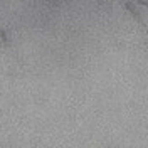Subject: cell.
<instances>
[{
  "label": "cell",
  "instance_id": "1",
  "mask_svg": "<svg viewBox=\"0 0 148 148\" xmlns=\"http://www.w3.org/2000/svg\"><path fill=\"white\" fill-rule=\"evenodd\" d=\"M125 7H126V9L130 10V14H133V17L136 18L138 22H141V18H140V14L136 12V10H135V5H133V3H130V2H126V3H125Z\"/></svg>",
  "mask_w": 148,
  "mask_h": 148
},
{
  "label": "cell",
  "instance_id": "2",
  "mask_svg": "<svg viewBox=\"0 0 148 148\" xmlns=\"http://www.w3.org/2000/svg\"><path fill=\"white\" fill-rule=\"evenodd\" d=\"M140 5H143V7H148V2H138Z\"/></svg>",
  "mask_w": 148,
  "mask_h": 148
}]
</instances>
